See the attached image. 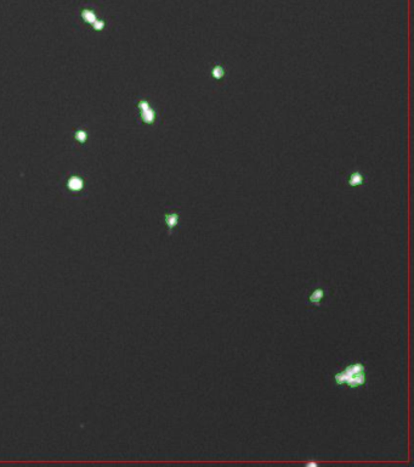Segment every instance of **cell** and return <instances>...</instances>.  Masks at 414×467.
<instances>
[{
	"instance_id": "cell-1",
	"label": "cell",
	"mask_w": 414,
	"mask_h": 467,
	"mask_svg": "<svg viewBox=\"0 0 414 467\" xmlns=\"http://www.w3.org/2000/svg\"><path fill=\"white\" fill-rule=\"evenodd\" d=\"M368 380H370V372L362 361L348 364L333 375L334 386L348 387L351 390L367 387Z\"/></svg>"
},
{
	"instance_id": "cell-2",
	"label": "cell",
	"mask_w": 414,
	"mask_h": 467,
	"mask_svg": "<svg viewBox=\"0 0 414 467\" xmlns=\"http://www.w3.org/2000/svg\"><path fill=\"white\" fill-rule=\"evenodd\" d=\"M76 19L79 20L82 24L92 27L94 32H104L107 27H110V22H107L104 16L98 13V8L92 3H83L78 9L76 10Z\"/></svg>"
},
{
	"instance_id": "cell-3",
	"label": "cell",
	"mask_w": 414,
	"mask_h": 467,
	"mask_svg": "<svg viewBox=\"0 0 414 467\" xmlns=\"http://www.w3.org/2000/svg\"><path fill=\"white\" fill-rule=\"evenodd\" d=\"M138 123L146 127H157L160 122V111L153 101L146 96H138L134 100Z\"/></svg>"
},
{
	"instance_id": "cell-4",
	"label": "cell",
	"mask_w": 414,
	"mask_h": 467,
	"mask_svg": "<svg viewBox=\"0 0 414 467\" xmlns=\"http://www.w3.org/2000/svg\"><path fill=\"white\" fill-rule=\"evenodd\" d=\"M86 189V174L82 171L70 172L62 182V191L70 197H79Z\"/></svg>"
},
{
	"instance_id": "cell-5",
	"label": "cell",
	"mask_w": 414,
	"mask_h": 467,
	"mask_svg": "<svg viewBox=\"0 0 414 467\" xmlns=\"http://www.w3.org/2000/svg\"><path fill=\"white\" fill-rule=\"evenodd\" d=\"M328 288L326 285H316L310 290L308 294H306L305 302L308 305H314V307H322L324 304L326 297H327Z\"/></svg>"
},
{
	"instance_id": "cell-6",
	"label": "cell",
	"mask_w": 414,
	"mask_h": 467,
	"mask_svg": "<svg viewBox=\"0 0 414 467\" xmlns=\"http://www.w3.org/2000/svg\"><path fill=\"white\" fill-rule=\"evenodd\" d=\"M180 217L181 211L178 207H170L164 212L163 222L166 228L168 236H172V235L174 234V231L178 229V223H180Z\"/></svg>"
},
{
	"instance_id": "cell-7",
	"label": "cell",
	"mask_w": 414,
	"mask_h": 467,
	"mask_svg": "<svg viewBox=\"0 0 414 467\" xmlns=\"http://www.w3.org/2000/svg\"><path fill=\"white\" fill-rule=\"evenodd\" d=\"M89 135H90L89 130H88L86 128H84V127H78V128H76L72 132L73 141H74L76 145H82V146L86 145L88 140H89Z\"/></svg>"
},
{
	"instance_id": "cell-8",
	"label": "cell",
	"mask_w": 414,
	"mask_h": 467,
	"mask_svg": "<svg viewBox=\"0 0 414 467\" xmlns=\"http://www.w3.org/2000/svg\"><path fill=\"white\" fill-rule=\"evenodd\" d=\"M364 182L367 183V178L364 177V174L362 173L361 171H354L352 173L348 174V179L345 180V183H346L348 186H352V188H356V186H362L364 184Z\"/></svg>"
},
{
	"instance_id": "cell-9",
	"label": "cell",
	"mask_w": 414,
	"mask_h": 467,
	"mask_svg": "<svg viewBox=\"0 0 414 467\" xmlns=\"http://www.w3.org/2000/svg\"><path fill=\"white\" fill-rule=\"evenodd\" d=\"M210 76L212 79L220 82L226 77V69L222 64H215L212 65L210 69Z\"/></svg>"
}]
</instances>
